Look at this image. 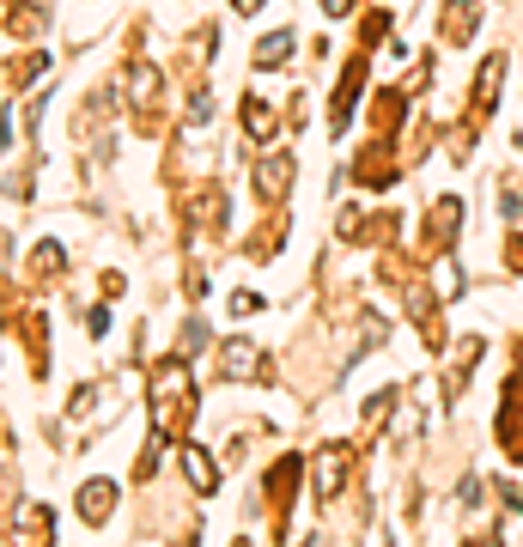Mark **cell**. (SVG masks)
<instances>
[{
	"instance_id": "19",
	"label": "cell",
	"mask_w": 523,
	"mask_h": 547,
	"mask_svg": "<svg viewBox=\"0 0 523 547\" xmlns=\"http://www.w3.org/2000/svg\"><path fill=\"white\" fill-rule=\"evenodd\" d=\"M499 207H505V219H523V183H499Z\"/></svg>"
},
{
	"instance_id": "16",
	"label": "cell",
	"mask_w": 523,
	"mask_h": 547,
	"mask_svg": "<svg viewBox=\"0 0 523 547\" xmlns=\"http://www.w3.org/2000/svg\"><path fill=\"white\" fill-rule=\"evenodd\" d=\"M432 286H438V298H457V292H463V274H457V262H438Z\"/></svg>"
},
{
	"instance_id": "18",
	"label": "cell",
	"mask_w": 523,
	"mask_h": 547,
	"mask_svg": "<svg viewBox=\"0 0 523 547\" xmlns=\"http://www.w3.org/2000/svg\"><path fill=\"white\" fill-rule=\"evenodd\" d=\"M43 67H49L43 55H25V61H13V86H37V80H43Z\"/></svg>"
},
{
	"instance_id": "15",
	"label": "cell",
	"mask_w": 523,
	"mask_h": 547,
	"mask_svg": "<svg viewBox=\"0 0 523 547\" xmlns=\"http://www.w3.org/2000/svg\"><path fill=\"white\" fill-rule=\"evenodd\" d=\"M286 55H292V31H274V37L256 43V67H280Z\"/></svg>"
},
{
	"instance_id": "10",
	"label": "cell",
	"mask_w": 523,
	"mask_h": 547,
	"mask_svg": "<svg viewBox=\"0 0 523 547\" xmlns=\"http://www.w3.org/2000/svg\"><path fill=\"white\" fill-rule=\"evenodd\" d=\"M475 25H481V7H475V0H444V37H451V43H469Z\"/></svg>"
},
{
	"instance_id": "3",
	"label": "cell",
	"mask_w": 523,
	"mask_h": 547,
	"mask_svg": "<svg viewBox=\"0 0 523 547\" xmlns=\"http://www.w3.org/2000/svg\"><path fill=\"white\" fill-rule=\"evenodd\" d=\"M347 468H353V450H347V444H329V450L317 456V468H311L317 499H335V493L347 487Z\"/></svg>"
},
{
	"instance_id": "4",
	"label": "cell",
	"mask_w": 523,
	"mask_h": 547,
	"mask_svg": "<svg viewBox=\"0 0 523 547\" xmlns=\"http://www.w3.org/2000/svg\"><path fill=\"white\" fill-rule=\"evenodd\" d=\"M49 541H55L49 505H19V517H13V547H49Z\"/></svg>"
},
{
	"instance_id": "9",
	"label": "cell",
	"mask_w": 523,
	"mask_h": 547,
	"mask_svg": "<svg viewBox=\"0 0 523 547\" xmlns=\"http://www.w3.org/2000/svg\"><path fill=\"white\" fill-rule=\"evenodd\" d=\"M183 475H189V487H195V493H213V487H219V462H213V450L183 444Z\"/></svg>"
},
{
	"instance_id": "12",
	"label": "cell",
	"mask_w": 523,
	"mask_h": 547,
	"mask_svg": "<svg viewBox=\"0 0 523 547\" xmlns=\"http://www.w3.org/2000/svg\"><path fill=\"white\" fill-rule=\"evenodd\" d=\"M128 98L140 104V110H159V67H134V80H128Z\"/></svg>"
},
{
	"instance_id": "24",
	"label": "cell",
	"mask_w": 523,
	"mask_h": 547,
	"mask_svg": "<svg viewBox=\"0 0 523 547\" xmlns=\"http://www.w3.org/2000/svg\"><path fill=\"white\" fill-rule=\"evenodd\" d=\"M475 547H493V541H475Z\"/></svg>"
},
{
	"instance_id": "6",
	"label": "cell",
	"mask_w": 523,
	"mask_h": 547,
	"mask_svg": "<svg viewBox=\"0 0 523 547\" xmlns=\"http://www.w3.org/2000/svg\"><path fill=\"white\" fill-rule=\"evenodd\" d=\"M499 80H505V55H487L481 61V73H475V122H487L493 116V98H499Z\"/></svg>"
},
{
	"instance_id": "13",
	"label": "cell",
	"mask_w": 523,
	"mask_h": 547,
	"mask_svg": "<svg viewBox=\"0 0 523 547\" xmlns=\"http://www.w3.org/2000/svg\"><path fill=\"white\" fill-rule=\"evenodd\" d=\"M244 128L256 134V140H274V128H280V116L262 104V98H244Z\"/></svg>"
},
{
	"instance_id": "20",
	"label": "cell",
	"mask_w": 523,
	"mask_h": 547,
	"mask_svg": "<svg viewBox=\"0 0 523 547\" xmlns=\"http://www.w3.org/2000/svg\"><path fill=\"white\" fill-rule=\"evenodd\" d=\"M256 310H262L256 292H232V317H256Z\"/></svg>"
},
{
	"instance_id": "5",
	"label": "cell",
	"mask_w": 523,
	"mask_h": 547,
	"mask_svg": "<svg viewBox=\"0 0 523 547\" xmlns=\"http://www.w3.org/2000/svg\"><path fill=\"white\" fill-rule=\"evenodd\" d=\"M359 86H365V49H359V61L341 73V86H335V104H329V128L341 134L347 128V116H353V98H359Z\"/></svg>"
},
{
	"instance_id": "1",
	"label": "cell",
	"mask_w": 523,
	"mask_h": 547,
	"mask_svg": "<svg viewBox=\"0 0 523 547\" xmlns=\"http://www.w3.org/2000/svg\"><path fill=\"white\" fill-rule=\"evenodd\" d=\"M189 420H195L189 365H159V371H153V432H159V438H183Z\"/></svg>"
},
{
	"instance_id": "22",
	"label": "cell",
	"mask_w": 523,
	"mask_h": 547,
	"mask_svg": "<svg viewBox=\"0 0 523 547\" xmlns=\"http://www.w3.org/2000/svg\"><path fill=\"white\" fill-rule=\"evenodd\" d=\"M505 262H511V268H517V274H523V238H517V244H511V250H505Z\"/></svg>"
},
{
	"instance_id": "14",
	"label": "cell",
	"mask_w": 523,
	"mask_h": 547,
	"mask_svg": "<svg viewBox=\"0 0 523 547\" xmlns=\"http://www.w3.org/2000/svg\"><path fill=\"white\" fill-rule=\"evenodd\" d=\"M457 219H463V207H457V201H438V207H432V219H426V238H432V244H444V238L457 231Z\"/></svg>"
},
{
	"instance_id": "25",
	"label": "cell",
	"mask_w": 523,
	"mask_h": 547,
	"mask_svg": "<svg viewBox=\"0 0 523 547\" xmlns=\"http://www.w3.org/2000/svg\"><path fill=\"white\" fill-rule=\"evenodd\" d=\"M238 547H250V541H238Z\"/></svg>"
},
{
	"instance_id": "7",
	"label": "cell",
	"mask_w": 523,
	"mask_h": 547,
	"mask_svg": "<svg viewBox=\"0 0 523 547\" xmlns=\"http://www.w3.org/2000/svg\"><path fill=\"white\" fill-rule=\"evenodd\" d=\"M292 487H298V456H280V462H274V475H268V487H262V499H268V511H274V517H286Z\"/></svg>"
},
{
	"instance_id": "23",
	"label": "cell",
	"mask_w": 523,
	"mask_h": 547,
	"mask_svg": "<svg viewBox=\"0 0 523 547\" xmlns=\"http://www.w3.org/2000/svg\"><path fill=\"white\" fill-rule=\"evenodd\" d=\"M232 7H238V13H256V7H262V0H232Z\"/></svg>"
},
{
	"instance_id": "8",
	"label": "cell",
	"mask_w": 523,
	"mask_h": 547,
	"mask_svg": "<svg viewBox=\"0 0 523 547\" xmlns=\"http://www.w3.org/2000/svg\"><path fill=\"white\" fill-rule=\"evenodd\" d=\"M286 189H292V159H286V152H274V159L256 165V195L262 201H280Z\"/></svg>"
},
{
	"instance_id": "21",
	"label": "cell",
	"mask_w": 523,
	"mask_h": 547,
	"mask_svg": "<svg viewBox=\"0 0 523 547\" xmlns=\"http://www.w3.org/2000/svg\"><path fill=\"white\" fill-rule=\"evenodd\" d=\"M317 7H323V19H347V13H353V0H317Z\"/></svg>"
},
{
	"instance_id": "11",
	"label": "cell",
	"mask_w": 523,
	"mask_h": 547,
	"mask_svg": "<svg viewBox=\"0 0 523 547\" xmlns=\"http://www.w3.org/2000/svg\"><path fill=\"white\" fill-rule=\"evenodd\" d=\"M110 505H116V481H86V487H80V517H86V523H104Z\"/></svg>"
},
{
	"instance_id": "2",
	"label": "cell",
	"mask_w": 523,
	"mask_h": 547,
	"mask_svg": "<svg viewBox=\"0 0 523 547\" xmlns=\"http://www.w3.org/2000/svg\"><path fill=\"white\" fill-rule=\"evenodd\" d=\"M219 377H232V383H262V377H268V359H262L250 341H226V347H219Z\"/></svg>"
},
{
	"instance_id": "17",
	"label": "cell",
	"mask_w": 523,
	"mask_h": 547,
	"mask_svg": "<svg viewBox=\"0 0 523 547\" xmlns=\"http://www.w3.org/2000/svg\"><path fill=\"white\" fill-rule=\"evenodd\" d=\"M7 31H13V37H37V31H43V13H37V7H13V25H7Z\"/></svg>"
}]
</instances>
